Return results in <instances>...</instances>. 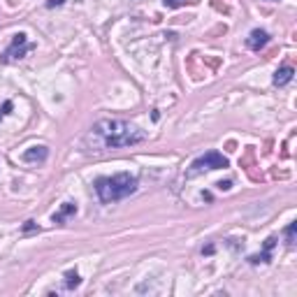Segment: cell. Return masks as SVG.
Returning a JSON list of instances; mask_svg holds the SVG:
<instances>
[{"instance_id": "1", "label": "cell", "mask_w": 297, "mask_h": 297, "mask_svg": "<svg viewBox=\"0 0 297 297\" xmlns=\"http://www.w3.org/2000/svg\"><path fill=\"white\" fill-rule=\"evenodd\" d=\"M146 135L137 126L121 119H103V121L93 123L88 140H93V151H103V149H123V146H133L144 142Z\"/></svg>"}, {"instance_id": "2", "label": "cell", "mask_w": 297, "mask_h": 297, "mask_svg": "<svg viewBox=\"0 0 297 297\" xmlns=\"http://www.w3.org/2000/svg\"><path fill=\"white\" fill-rule=\"evenodd\" d=\"M137 190V179L128 172H121L116 176H103L95 181V193L100 197V202L105 205H112V202H119L128 195H133Z\"/></svg>"}, {"instance_id": "3", "label": "cell", "mask_w": 297, "mask_h": 297, "mask_svg": "<svg viewBox=\"0 0 297 297\" xmlns=\"http://www.w3.org/2000/svg\"><path fill=\"white\" fill-rule=\"evenodd\" d=\"M228 165H230V163H228V158H225L223 153L207 151L205 156L195 158L193 165H190V170L186 172V176H188V179H193V176L202 174V172H207V170H223V167H228Z\"/></svg>"}, {"instance_id": "4", "label": "cell", "mask_w": 297, "mask_h": 297, "mask_svg": "<svg viewBox=\"0 0 297 297\" xmlns=\"http://www.w3.org/2000/svg\"><path fill=\"white\" fill-rule=\"evenodd\" d=\"M28 49H33L31 44H28V35H26V33H17L14 40H12V44L7 47L5 56H3V61H14V58H21Z\"/></svg>"}, {"instance_id": "5", "label": "cell", "mask_w": 297, "mask_h": 297, "mask_svg": "<svg viewBox=\"0 0 297 297\" xmlns=\"http://www.w3.org/2000/svg\"><path fill=\"white\" fill-rule=\"evenodd\" d=\"M267 42H269V33L260 31V28H255V31H251L249 40H246V47H249L251 51H260Z\"/></svg>"}, {"instance_id": "6", "label": "cell", "mask_w": 297, "mask_h": 297, "mask_svg": "<svg viewBox=\"0 0 297 297\" xmlns=\"http://www.w3.org/2000/svg\"><path fill=\"white\" fill-rule=\"evenodd\" d=\"M47 156H49L47 146H33V149H28V151L24 153V160L26 163H44Z\"/></svg>"}, {"instance_id": "7", "label": "cell", "mask_w": 297, "mask_h": 297, "mask_svg": "<svg viewBox=\"0 0 297 297\" xmlns=\"http://www.w3.org/2000/svg\"><path fill=\"white\" fill-rule=\"evenodd\" d=\"M74 214H77V205H74V202H65V205L61 207V212L51 216V221L61 225V223H65V221L70 219V216H74Z\"/></svg>"}, {"instance_id": "8", "label": "cell", "mask_w": 297, "mask_h": 297, "mask_svg": "<svg viewBox=\"0 0 297 297\" xmlns=\"http://www.w3.org/2000/svg\"><path fill=\"white\" fill-rule=\"evenodd\" d=\"M292 74H295V70H292V67H288V65L279 67V70L274 72V86H285L292 79Z\"/></svg>"}, {"instance_id": "9", "label": "cell", "mask_w": 297, "mask_h": 297, "mask_svg": "<svg viewBox=\"0 0 297 297\" xmlns=\"http://www.w3.org/2000/svg\"><path fill=\"white\" fill-rule=\"evenodd\" d=\"M79 283H81V279H79L77 272H67L65 274V288H67V290H74Z\"/></svg>"}, {"instance_id": "10", "label": "cell", "mask_w": 297, "mask_h": 297, "mask_svg": "<svg viewBox=\"0 0 297 297\" xmlns=\"http://www.w3.org/2000/svg\"><path fill=\"white\" fill-rule=\"evenodd\" d=\"M295 230H297V223H290L285 228V242H288V249H295Z\"/></svg>"}, {"instance_id": "11", "label": "cell", "mask_w": 297, "mask_h": 297, "mask_svg": "<svg viewBox=\"0 0 297 297\" xmlns=\"http://www.w3.org/2000/svg\"><path fill=\"white\" fill-rule=\"evenodd\" d=\"M186 3H197V0H163L165 7H172V10H176V7L186 5Z\"/></svg>"}, {"instance_id": "12", "label": "cell", "mask_w": 297, "mask_h": 297, "mask_svg": "<svg viewBox=\"0 0 297 297\" xmlns=\"http://www.w3.org/2000/svg\"><path fill=\"white\" fill-rule=\"evenodd\" d=\"M10 110H12V103L7 100V103L3 105V110H0V119H3V116H5V114H10Z\"/></svg>"}, {"instance_id": "13", "label": "cell", "mask_w": 297, "mask_h": 297, "mask_svg": "<svg viewBox=\"0 0 297 297\" xmlns=\"http://www.w3.org/2000/svg\"><path fill=\"white\" fill-rule=\"evenodd\" d=\"M216 186L221 188V190H230V186H232V181H219Z\"/></svg>"}, {"instance_id": "14", "label": "cell", "mask_w": 297, "mask_h": 297, "mask_svg": "<svg viewBox=\"0 0 297 297\" xmlns=\"http://www.w3.org/2000/svg\"><path fill=\"white\" fill-rule=\"evenodd\" d=\"M63 3H65V0H49V3H47V7H61Z\"/></svg>"}, {"instance_id": "15", "label": "cell", "mask_w": 297, "mask_h": 297, "mask_svg": "<svg viewBox=\"0 0 297 297\" xmlns=\"http://www.w3.org/2000/svg\"><path fill=\"white\" fill-rule=\"evenodd\" d=\"M35 228H37V225H35V223H33V221H28V223H26V225H24V230H26V232H31V230H35Z\"/></svg>"}]
</instances>
